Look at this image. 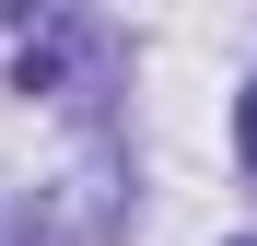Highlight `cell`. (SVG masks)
<instances>
[{
    "label": "cell",
    "instance_id": "obj_1",
    "mask_svg": "<svg viewBox=\"0 0 257 246\" xmlns=\"http://www.w3.org/2000/svg\"><path fill=\"white\" fill-rule=\"evenodd\" d=\"M128 129L105 24L0 0V246H117Z\"/></svg>",
    "mask_w": 257,
    "mask_h": 246
},
{
    "label": "cell",
    "instance_id": "obj_2",
    "mask_svg": "<svg viewBox=\"0 0 257 246\" xmlns=\"http://www.w3.org/2000/svg\"><path fill=\"white\" fill-rule=\"evenodd\" d=\"M234 152H245V176H257V82H245V106H234Z\"/></svg>",
    "mask_w": 257,
    "mask_h": 246
}]
</instances>
